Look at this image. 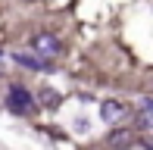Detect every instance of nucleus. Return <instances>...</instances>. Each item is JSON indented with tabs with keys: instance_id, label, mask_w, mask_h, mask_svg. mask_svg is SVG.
I'll list each match as a JSON object with an SVG mask.
<instances>
[{
	"instance_id": "0eeeda50",
	"label": "nucleus",
	"mask_w": 153,
	"mask_h": 150,
	"mask_svg": "<svg viewBox=\"0 0 153 150\" xmlns=\"http://www.w3.org/2000/svg\"><path fill=\"white\" fill-rule=\"evenodd\" d=\"M147 110H150V113H153V100H147Z\"/></svg>"
},
{
	"instance_id": "423d86ee",
	"label": "nucleus",
	"mask_w": 153,
	"mask_h": 150,
	"mask_svg": "<svg viewBox=\"0 0 153 150\" xmlns=\"http://www.w3.org/2000/svg\"><path fill=\"white\" fill-rule=\"evenodd\" d=\"M38 100L47 106V110H56V106L62 103V97H59V91H53V88H41L38 91Z\"/></svg>"
},
{
	"instance_id": "20e7f679",
	"label": "nucleus",
	"mask_w": 153,
	"mask_h": 150,
	"mask_svg": "<svg viewBox=\"0 0 153 150\" xmlns=\"http://www.w3.org/2000/svg\"><path fill=\"white\" fill-rule=\"evenodd\" d=\"M125 116V106L119 103V100H103L100 103V119L103 122H119Z\"/></svg>"
},
{
	"instance_id": "7ed1b4c3",
	"label": "nucleus",
	"mask_w": 153,
	"mask_h": 150,
	"mask_svg": "<svg viewBox=\"0 0 153 150\" xmlns=\"http://www.w3.org/2000/svg\"><path fill=\"white\" fill-rule=\"evenodd\" d=\"M134 141H137V138H134L131 128H116V131L106 134V144H109V147H131Z\"/></svg>"
},
{
	"instance_id": "f257e3e1",
	"label": "nucleus",
	"mask_w": 153,
	"mask_h": 150,
	"mask_svg": "<svg viewBox=\"0 0 153 150\" xmlns=\"http://www.w3.org/2000/svg\"><path fill=\"white\" fill-rule=\"evenodd\" d=\"M59 50H62L59 38H56V35H50V31H41V35H34V38H31V53H34V56H41V59L56 56Z\"/></svg>"
},
{
	"instance_id": "39448f33",
	"label": "nucleus",
	"mask_w": 153,
	"mask_h": 150,
	"mask_svg": "<svg viewBox=\"0 0 153 150\" xmlns=\"http://www.w3.org/2000/svg\"><path fill=\"white\" fill-rule=\"evenodd\" d=\"M13 59H16V63H22V66H28V69H41V72L47 69V59L34 56V53H13Z\"/></svg>"
},
{
	"instance_id": "f03ea898",
	"label": "nucleus",
	"mask_w": 153,
	"mask_h": 150,
	"mask_svg": "<svg viewBox=\"0 0 153 150\" xmlns=\"http://www.w3.org/2000/svg\"><path fill=\"white\" fill-rule=\"evenodd\" d=\"M10 110L13 113H31L34 110V100H31V94L25 88H19V85L10 88Z\"/></svg>"
}]
</instances>
